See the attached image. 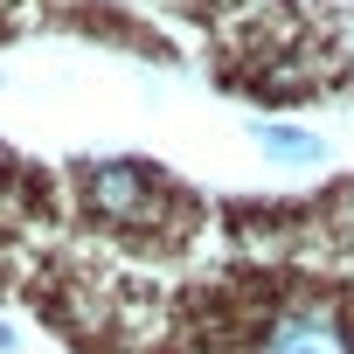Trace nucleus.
<instances>
[{"instance_id":"1","label":"nucleus","mask_w":354,"mask_h":354,"mask_svg":"<svg viewBox=\"0 0 354 354\" xmlns=\"http://www.w3.org/2000/svg\"><path fill=\"white\" fill-rule=\"evenodd\" d=\"M84 202L111 223H146L160 202V181L139 160H97V167H84Z\"/></svg>"},{"instance_id":"3","label":"nucleus","mask_w":354,"mask_h":354,"mask_svg":"<svg viewBox=\"0 0 354 354\" xmlns=\"http://www.w3.org/2000/svg\"><path fill=\"white\" fill-rule=\"evenodd\" d=\"M250 139H257L271 160H285V167H313V160H326V146H319L313 132H299V125H271V118H257Z\"/></svg>"},{"instance_id":"2","label":"nucleus","mask_w":354,"mask_h":354,"mask_svg":"<svg viewBox=\"0 0 354 354\" xmlns=\"http://www.w3.org/2000/svg\"><path fill=\"white\" fill-rule=\"evenodd\" d=\"M264 354H354V340H347V326L326 306H299V313H285L271 326Z\"/></svg>"}]
</instances>
